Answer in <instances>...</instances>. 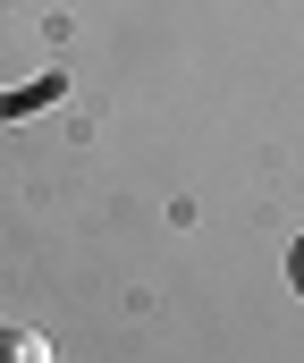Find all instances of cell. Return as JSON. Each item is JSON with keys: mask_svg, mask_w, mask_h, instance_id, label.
I'll return each mask as SVG.
<instances>
[{"mask_svg": "<svg viewBox=\"0 0 304 363\" xmlns=\"http://www.w3.org/2000/svg\"><path fill=\"white\" fill-rule=\"evenodd\" d=\"M0 363H51V338H34V330H0Z\"/></svg>", "mask_w": 304, "mask_h": 363, "instance_id": "obj_1", "label": "cell"}, {"mask_svg": "<svg viewBox=\"0 0 304 363\" xmlns=\"http://www.w3.org/2000/svg\"><path fill=\"white\" fill-rule=\"evenodd\" d=\"M288 279H296V296H304V237H296V254H288Z\"/></svg>", "mask_w": 304, "mask_h": 363, "instance_id": "obj_2", "label": "cell"}]
</instances>
